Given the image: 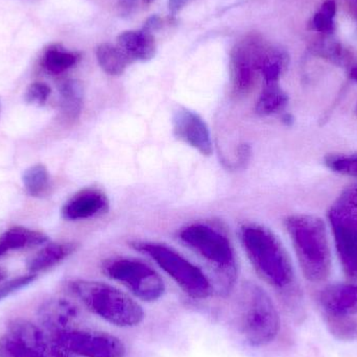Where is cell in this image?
<instances>
[{
	"label": "cell",
	"mask_w": 357,
	"mask_h": 357,
	"mask_svg": "<svg viewBox=\"0 0 357 357\" xmlns=\"http://www.w3.org/2000/svg\"><path fill=\"white\" fill-rule=\"evenodd\" d=\"M239 238L254 270L268 284L281 291L293 287V264L282 243L270 229L245 224L239 231Z\"/></svg>",
	"instance_id": "cell-1"
},
{
	"label": "cell",
	"mask_w": 357,
	"mask_h": 357,
	"mask_svg": "<svg viewBox=\"0 0 357 357\" xmlns=\"http://www.w3.org/2000/svg\"><path fill=\"white\" fill-rule=\"evenodd\" d=\"M285 228L304 277L312 283L326 280L331 272V251L323 220L314 215L296 214L285 220Z\"/></svg>",
	"instance_id": "cell-2"
},
{
	"label": "cell",
	"mask_w": 357,
	"mask_h": 357,
	"mask_svg": "<svg viewBox=\"0 0 357 357\" xmlns=\"http://www.w3.org/2000/svg\"><path fill=\"white\" fill-rule=\"evenodd\" d=\"M69 289L90 312L113 326L133 328L144 320L142 306L108 283L75 280L69 284Z\"/></svg>",
	"instance_id": "cell-3"
},
{
	"label": "cell",
	"mask_w": 357,
	"mask_h": 357,
	"mask_svg": "<svg viewBox=\"0 0 357 357\" xmlns=\"http://www.w3.org/2000/svg\"><path fill=\"white\" fill-rule=\"evenodd\" d=\"M178 238L213 268L220 293H230L236 282L237 264L229 237L218 227L193 222L181 229Z\"/></svg>",
	"instance_id": "cell-4"
},
{
	"label": "cell",
	"mask_w": 357,
	"mask_h": 357,
	"mask_svg": "<svg viewBox=\"0 0 357 357\" xmlns=\"http://www.w3.org/2000/svg\"><path fill=\"white\" fill-rule=\"evenodd\" d=\"M238 324L243 339L253 347H266L278 337L280 314L272 298L259 285L249 283L243 287Z\"/></svg>",
	"instance_id": "cell-5"
},
{
	"label": "cell",
	"mask_w": 357,
	"mask_h": 357,
	"mask_svg": "<svg viewBox=\"0 0 357 357\" xmlns=\"http://www.w3.org/2000/svg\"><path fill=\"white\" fill-rule=\"evenodd\" d=\"M131 247L154 260L189 297L207 299L213 291L211 281L205 273L173 248L154 241H133Z\"/></svg>",
	"instance_id": "cell-6"
},
{
	"label": "cell",
	"mask_w": 357,
	"mask_h": 357,
	"mask_svg": "<svg viewBox=\"0 0 357 357\" xmlns=\"http://www.w3.org/2000/svg\"><path fill=\"white\" fill-rule=\"evenodd\" d=\"M102 270L107 277L127 287L142 301L152 303L165 295V284L160 275L142 260L110 258L102 262Z\"/></svg>",
	"instance_id": "cell-7"
},
{
	"label": "cell",
	"mask_w": 357,
	"mask_h": 357,
	"mask_svg": "<svg viewBox=\"0 0 357 357\" xmlns=\"http://www.w3.org/2000/svg\"><path fill=\"white\" fill-rule=\"evenodd\" d=\"M329 222L342 266L357 280V197L344 191L329 211Z\"/></svg>",
	"instance_id": "cell-8"
},
{
	"label": "cell",
	"mask_w": 357,
	"mask_h": 357,
	"mask_svg": "<svg viewBox=\"0 0 357 357\" xmlns=\"http://www.w3.org/2000/svg\"><path fill=\"white\" fill-rule=\"evenodd\" d=\"M268 48L255 33L243 36L235 43L230 54L231 82L235 96L250 93L260 73L262 59Z\"/></svg>",
	"instance_id": "cell-9"
},
{
	"label": "cell",
	"mask_w": 357,
	"mask_h": 357,
	"mask_svg": "<svg viewBox=\"0 0 357 357\" xmlns=\"http://www.w3.org/2000/svg\"><path fill=\"white\" fill-rule=\"evenodd\" d=\"M52 341L67 354L77 357H125V344L102 331L69 328L54 333Z\"/></svg>",
	"instance_id": "cell-10"
},
{
	"label": "cell",
	"mask_w": 357,
	"mask_h": 357,
	"mask_svg": "<svg viewBox=\"0 0 357 357\" xmlns=\"http://www.w3.org/2000/svg\"><path fill=\"white\" fill-rule=\"evenodd\" d=\"M173 131L178 140L188 144L203 156H210L213 152L209 128L195 111L178 108L173 115Z\"/></svg>",
	"instance_id": "cell-11"
},
{
	"label": "cell",
	"mask_w": 357,
	"mask_h": 357,
	"mask_svg": "<svg viewBox=\"0 0 357 357\" xmlns=\"http://www.w3.org/2000/svg\"><path fill=\"white\" fill-rule=\"evenodd\" d=\"M110 202L104 191L85 188L75 193L63 206L62 215L67 220H89L107 213Z\"/></svg>",
	"instance_id": "cell-12"
},
{
	"label": "cell",
	"mask_w": 357,
	"mask_h": 357,
	"mask_svg": "<svg viewBox=\"0 0 357 357\" xmlns=\"http://www.w3.org/2000/svg\"><path fill=\"white\" fill-rule=\"evenodd\" d=\"M319 304L323 314L356 316L357 285L352 283L328 285L319 294Z\"/></svg>",
	"instance_id": "cell-13"
},
{
	"label": "cell",
	"mask_w": 357,
	"mask_h": 357,
	"mask_svg": "<svg viewBox=\"0 0 357 357\" xmlns=\"http://www.w3.org/2000/svg\"><path fill=\"white\" fill-rule=\"evenodd\" d=\"M38 317L43 327L56 333L71 328L79 317V310L73 302L58 298L44 302L38 310Z\"/></svg>",
	"instance_id": "cell-14"
},
{
	"label": "cell",
	"mask_w": 357,
	"mask_h": 357,
	"mask_svg": "<svg viewBox=\"0 0 357 357\" xmlns=\"http://www.w3.org/2000/svg\"><path fill=\"white\" fill-rule=\"evenodd\" d=\"M116 45L132 63L152 60L157 52L154 35L144 29L123 31L117 37Z\"/></svg>",
	"instance_id": "cell-15"
},
{
	"label": "cell",
	"mask_w": 357,
	"mask_h": 357,
	"mask_svg": "<svg viewBox=\"0 0 357 357\" xmlns=\"http://www.w3.org/2000/svg\"><path fill=\"white\" fill-rule=\"evenodd\" d=\"M77 250L73 243H52L42 248L27 261V268L31 274H36L54 268L64 261Z\"/></svg>",
	"instance_id": "cell-16"
},
{
	"label": "cell",
	"mask_w": 357,
	"mask_h": 357,
	"mask_svg": "<svg viewBox=\"0 0 357 357\" xmlns=\"http://www.w3.org/2000/svg\"><path fill=\"white\" fill-rule=\"evenodd\" d=\"M48 241L47 235L24 227H13L0 235V257L15 250L43 245Z\"/></svg>",
	"instance_id": "cell-17"
},
{
	"label": "cell",
	"mask_w": 357,
	"mask_h": 357,
	"mask_svg": "<svg viewBox=\"0 0 357 357\" xmlns=\"http://www.w3.org/2000/svg\"><path fill=\"white\" fill-rule=\"evenodd\" d=\"M60 110L67 121H77L81 115L84 102V89L77 79H66L59 87Z\"/></svg>",
	"instance_id": "cell-18"
},
{
	"label": "cell",
	"mask_w": 357,
	"mask_h": 357,
	"mask_svg": "<svg viewBox=\"0 0 357 357\" xmlns=\"http://www.w3.org/2000/svg\"><path fill=\"white\" fill-rule=\"evenodd\" d=\"M79 54L66 50L62 45L54 44L50 46L42 56V67L46 73L52 75H62L77 64Z\"/></svg>",
	"instance_id": "cell-19"
},
{
	"label": "cell",
	"mask_w": 357,
	"mask_h": 357,
	"mask_svg": "<svg viewBox=\"0 0 357 357\" xmlns=\"http://www.w3.org/2000/svg\"><path fill=\"white\" fill-rule=\"evenodd\" d=\"M96 59L100 68L112 77H119L125 73L131 60L121 52L117 45L102 43L96 48Z\"/></svg>",
	"instance_id": "cell-20"
},
{
	"label": "cell",
	"mask_w": 357,
	"mask_h": 357,
	"mask_svg": "<svg viewBox=\"0 0 357 357\" xmlns=\"http://www.w3.org/2000/svg\"><path fill=\"white\" fill-rule=\"evenodd\" d=\"M289 104V96L278 84H264L256 102L255 111L260 116H271L282 112Z\"/></svg>",
	"instance_id": "cell-21"
},
{
	"label": "cell",
	"mask_w": 357,
	"mask_h": 357,
	"mask_svg": "<svg viewBox=\"0 0 357 357\" xmlns=\"http://www.w3.org/2000/svg\"><path fill=\"white\" fill-rule=\"evenodd\" d=\"M329 335L339 342L351 343L357 340L356 316H331L323 314Z\"/></svg>",
	"instance_id": "cell-22"
},
{
	"label": "cell",
	"mask_w": 357,
	"mask_h": 357,
	"mask_svg": "<svg viewBox=\"0 0 357 357\" xmlns=\"http://www.w3.org/2000/svg\"><path fill=\"white\" fill-rule=\"evenodd\" d=\"M287 65V56L279 50H268L260 66V75L264 84H278Z\"/></svg>",
	"instance_id": "cell-23"
},
{
	"label": "cell",
	"mask_w": 357,
	"mask_h": 357,
	"mask_svg": "<svg viewBox=\"0 0 357 357\" xmlns=\"http://www.w3.org/2000/svg\"><path fill=\"white\" fill-rule=\"evenodd\" d=\"M22 182L25 190L31 197H43L50 189V174L45 165L38 163L24 172Z\"/></svg>",
	"instance_id": "cell-24"
},
{
	"label": "cell",
	"mask_w": 357,
	"mask_h": 357,
	"mask_svg": "<svg viewBox=\"0 0 357 357\" xmlns=\"http://www.w3.org/2000/svg\"><path fill=\"white\" fill-rule=\"evenodd\" d=\"M52 350L43 352L33 349L10 335L0 339V357H52Z\"/></svg>",
	"instance_id": "cell-25"
},
{
	"label": "cell",
	"mask_w": 357,
	"mask_h": 357,
	"mask_svg": "<svg viewBox=\"0 0 357 357\" xmlns=\"http://www.w3.org/2000/svg\"><path fill=\"white\" fill-rule=\"evenodd\" d=\"M325 165L335 173L357 177V155H331L325 159Z\"/></svg>",
	"instance_id": "cell-26"
},
{
	"label": "cell",
	"mask_w": 357,
	"mask_h": 357,
	"mask_svg": "<svg viewBox=\"0 0 357 357\" xmlns=\"http://www.w3.org/2000/svg\"><path fill=\"white\" fill-rule=\"evenodd\" d=\"M335 14V2L328 0L323 4L320 12L314 18V27L321 33H327L333 29V18Z\"/></svg>",
	"instance_id": "cell-27"
},
{
	"label": "cell",
	"mask_w": 357,
	"mask_h": 357,
	"mask_svg": "<svg viewBox=\"0 0 357 357\" xmlns=\"http://www.w3.org/2000/svg\"><path fill=\"white\" fill-rule=\"evenodd\" d=\"M50 92L52 90H50V86L46 85L45 83H41V82H36V83L31 84L25 91V102L29 105H33V106H43L47 102Z\"/></svg>",
	"instance_id": "cell-28"
},
{
	"label": "cell",
	"mask_w": 357,
	"mask_h": 357,
	"mask_svg": "<svg viewBox=\"0 0 357 357\" xmlns=\"http://www.w3.org/2000/svg\"><path fill=\"white\" fill-rule=\"evenodd\" d=\"M36 279H37V275L29 274L16 277V278L0 283V301L12 295V294L24 289L27 285L31 284Z\"/></svg>",
	"instance_id": "cell-29"
},
{
	"label": "cell",
	"mask_w": 357,
	"mask_h": 357,
	"mask_svg": "<svg viewBox=\"0 0 357 357\" xmlns=\"http://www.w3.org/2000/svg\"><path fill=\"white\" fill-rule=\"evenodd\" d=\"M161 26H162V19L157 16V15H153V16H151L150 18L146 21L144 26L142 27V29H144V31H150V33H153L154 31H156L157 29H160Z\"/></svg>",
	"instance_id": "cell-30"
},
{
	"label": "cell",
	"mask_w": 357,
	"mask_h": 357,
	"mask_svg": "<svg viewBox=\"0 0 357 357\" xmlns=\"http://www.w3.org/2000/svg\"><path fill=\"white\" fill-rule=\"evenodd\" d=\"M192 0H169V14L176 17Z\"/></svg>",
	"instance_id": "cell-31"
},
{
	"label": "cell",
	"mask_w": 357,
	"mask_h": 357,
	"mask_svg": "<svg viewBox=\"0 0 357 357\" xmlns=\"http://www.w3.org/2000/svg\"><path fill=\"white\" fill-rule=\"evenodd\" d=\"M251 156V149L247 144H243L238 150V165H243L249 161Z\"/></svg>",
	"instance_id": "cell-32"
},
{
	"label": "cell",
	"mask_w": 357,
	"mask_h": 357,
	"mask_svg": "<svg viewBox=\"0 0 357 357\" xmlns=\"http://www.w3.org/2000/svg\"><path fill=\"white\" fill-rule=\"evenodd\" d=\"M54 357H75L73 356H71V354H67L66 351H64V350L61 349L59 346H56V350H54Z\"/></svg>",
	"instance_id": "cell-33"
},
{
	"label": "cell",
	"mask_w": 357,
	"mask_h": 357,
	"mask_svg": "<svg viewBox=\"0 0 357 357\" xmlns=\"http://www.w3.org/2000/svg\"><path fill=\"white\" fill-rule=\"evenodd\" d=\"M6 277H8V271L4 268H1L0 266V283L4 282L6 281Z\"/></svg>",
	"instance_id": "cell-34"
},
{
	"label": "cell",
	"mask_w": 357,
	"mask_h": 357,
	"mask_svg": "<svg viewBox=\"0 0 357 357\" xmlns=\"http://www.w3.org/2000/svg\"><path fill=\"white\" fill-rule=\"evenodd\" d=\"M350 75H351L352 79H356L357 82V67H354V68L352 69Z\"/></svg>",
	"instance_id": "cell-35"
},
{
	"label": "cell",
	"mask_w": 357,
	"mask_h": 357,
	"mask_svg": "<svg viewBox=\"0 0 357 357\" xmlns=\"http://www.w3.org/2000/svg\"><path fill=\"white\" fill-rule=\"evenodd\" d=\"M350 188H351L352 191L357 195V184L354 185V186L350 187Z\"/></svg>",
	"instance_id": "cell-36"
},
{
	"label": "cell",
	"mask_w": 357,
	"mask_h": 357,
	"mask_svg": "<svg viewBox=\"0 0 357 357\" xmlns=\"http://www.w3.org/2000/svg\"><path fill=\"white\" fill-rule=\"evenodd\" d=\"M123 1L126 2V4L128 6H131L132 2H133V0H123Z\"/></svg>",
	"instance_id": "cell-37"
},
{
	"label": "cell",
	"mask_w": 357,
	"mask_h": 357,
	"mask_svg": "<svg viewBox=\"0 0 357 357\" xmlns=\"http://www.w3.org/2000/svg\"><path fill=\"white\" fill-rule=\"evenodd\" d=\"M0 113H1V102H0Z\"/></svg>",
	"instance_id": "cell-38"
}]
</instances>
